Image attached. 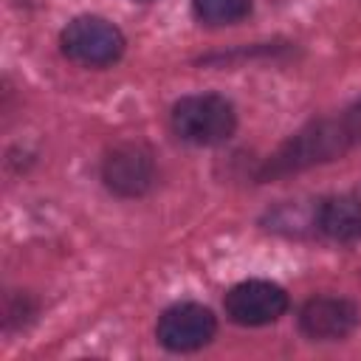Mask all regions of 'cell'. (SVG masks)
Here are the masks:
<instances>
[{"label":"cell","mask_w":361,"mask_h":361,"mask_svg":"<svg viewBox=\"0 0 361 361\" xmlns=\"http://www.w3.org/2000/svg\"><path fill=\"white\" fill-rule=\"evenodd\" d=\"M350 135L341 124V118H322L307 127H302L296 135H290L259 169V180L285 178L290 172H302L307 166L333 161L350 149Z\"/></svg>","instance_id":"6da1fadb"},{"label":"cell","mask_w":361,"mask_h":361,"mask_svg":"<svg viewBox=\"0 0 361 361\" xmlns=\"http://www.w3.org/2000/svg\"><path fill=\"white\" fill-rule=\"evenodd\" d=\"M169 121L178 138L197 144V147H212V144H223L231 138L237 127V113L226 96L197 93V96L178 99Z\"/></svg>","instance_id":"7a4b0ae2"},{"label":"cell","mask_w":361,"mask_h":361,"mask_svg":"<svg viewBox=\"0 0 361 361\" xmlns=\"http://www.w3.org/2000/svg\"><path fill=\"white\" fill-rule=\"evenodd\" d=\"M62 54L85 68H104L124 54V34L104 17H73L59 34Z\"/></svg>","instance_id":"3957f363"},{"label":"cell","mask_w":361,"mask_h":361,"mask_svg":"<svg viewBox=\"0 0 361 361\" xmlns=\"http://www.w3.org/2000/svg\"><path fill=\"white\" fill-rule=\"evenodd\" d=\"M214 330H217V319L209 307L197 302H178L158 316L155 338L161 347L172 353H192L206 347L214 338Z\"/></svg>","instance_id":"277c9868"},{"label":"cell","mask_w":361,"mask_h":361,"mask_svg":"<svg viewBox=\"0 0 361 361\" xmlns=\"http://www.w3.org/2000/svg\"><path fill=\"white\" fill-rule=\"evenodd\" d=\"M102 180L118 197H141L155 183V161L149 147L124 141L113 147L102 161Z\"/></svg>","instance_id":"5b68a950"},{"label":"cell","mask_w":361,"mask_h":361,"mask_svg":"<svg viewBox=\"0 0 361 361\" xmlns=\"http://www.w3.org/2000/svg\"><path fill=\"white\" fill-rule=\"evenodd\" d=\"M226 316L243 327H262L276 322L288 310V293L268 279L237 282L223 299Z\"/></svg>","instance_id":"8992f818"},{"label":"cell","mask_w":361,"mask_h":361,"mask_svg":"<svg viewBox=\"0 0 361 361\" xmlns=\"http://www.w3.org/2000/svg\"><path fill=\"white\" fill-rule=\"evenodd\" d=\"M358 327V307L344 296H313L299 310V330L310 341H341Z\"/></svg>","instance_id":"52a82bcc"},{"label":"cell","mask_w":361,"mask_h":361,"mask_svg":"<svg viewBox=\"0 0 361 361\" xmlns=\"http://www.w3.org/2000/svg\"><path fill=\"white\" fill-rule=\"evenodd\" d=\"M316 226L324 237H330L336 243L361 240V197H355V195L324 197L316 209Z\"/></svg>","instance_id":"ba28073f"},{"label":"cell","mask_w":361,"mask_h":361,"mask_svg":"<svg viewBox=\"0 0 361 361\" xmlns=\"http://www.w3.org/2000/svg\"><path fill=\"white\" fill-rule=\"evenodd\" d=\"M192 8L206 25H231L251 11V0H192Z\"/></svg>","instance_id":"9c48e42d"},{"label":"cell","mask_w":361,"mask_h":361,"mask_svg":"<svg viewBox=\"0 0 361 361\" xmlns=\"http://www.w3.org/2000/svg\"><path fill=\"white\" fill-rule=\"evenodd\" d=\"M341 124H344V130H347V135H350V144H361V102L353 104V107L341 116Z\"/></svg>","instance_id":"30bf717a"},{"label":"cell","mask_w":361,"mask_h":361,"mask_svg":"<svg viewBox=\"0 0 361 361\" xmlns=\"http://www.w3.org/2000/svg\"><path fill=\"white\" fill-rule=\"evenodd\" d=\"M138 3H149V0H138Z\"/></svg>","instance_id":"8fae6325"}]
</instances>
